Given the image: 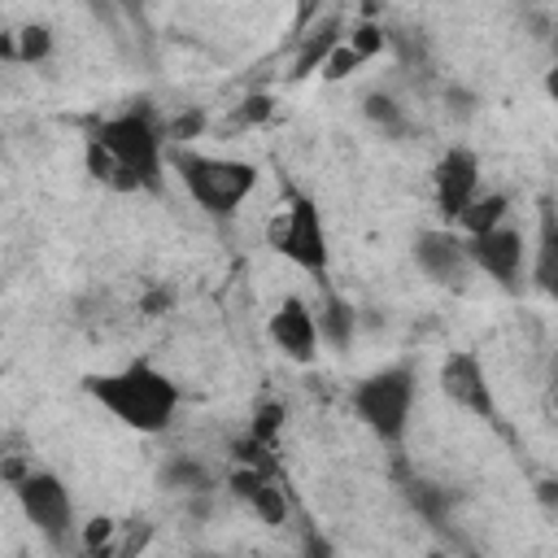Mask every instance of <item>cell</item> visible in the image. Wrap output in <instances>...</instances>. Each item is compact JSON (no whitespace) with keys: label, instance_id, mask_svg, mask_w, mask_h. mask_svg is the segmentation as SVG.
Wrapping results in <instances>:
<instances>
[{"label":"cell","instance_id":"6da1fadb","mask_svg":"<svg viewBox=\"0 0 558 558\" xmlns=\"http://www.w3.org/2000/svg\"><path fill=\"white\" fill-rule=\"evenodd\" d=\"M87 392L122 427L144 432V436L166 432L174 423V414H179V384L153 362H126L118 371L87 375Z\"/></svg>","mask_w":558,"mask_h":558},{"label":"cell","instance_id":"7a4b0ae2","mask_svg":"<svg viewBox=\"0 0 558 558\" xmlns=\"http://www.w3.org/2000/svg\"><path fill=\"white\" fill-rule=\"evenodd\" d=\"M113 161V192H161L166 187V135L144 109L109 113L87 131Z\"/></svg>","mask_w":558,"mask_h":558},{"label":"cell","instance_id":"3957f363","mask_svg":"<svg viewBox=\"0 0 558 558\" xmlns=\"http://www.w3.org/2000/svg\"><path fill=\"white\" fill-rule=\"evenodd\" d=\"M170 170L183 183V192L205 209L209 218H231L257 187V166L222 153H196V148H174Z\"/></svg>","mask_w":558,"mask_h":558},{"label":"cell","instance_id":"277c9868","mask_svg":"<svg viewBox=\"0 0 558 558\" xmlns=\"http://www.w3.org/2000/svg\"><path fill=\"white\" fill-rule=\"evenodd\" d=\"M414 397H418V375L410 362H388L371 375H362L349 392V405H353V418L379 436L384 445H401L405 427H410V410H414Z\"/></svg>","mask_w":558,"mask_h":558},{"label":"cell","instance_id":"5b68a950","mask_svg":"<svg viewBox=\"0 0 558 558\" xmlns=\"http://www.w3.org/2000/svg\"><path fill=\"white\" fill-rule=\"evenodd\" d=\"M270 248L292 262L296 270H305L310 279L327 283V270H331V240H327V222H323V209L314 196L305 192H292L283 214L270 218Z\"/></svg>","mask_w":558,"mask_h":558},{"label":"cell","instance_id":"8992f818","mask_svg":"<svg viewBox=\"0 0 558 558\" xmlns=\"http://www.w3.org/2000/svg\"><path fill=\"white\" fill-rule=\"evenodd\" d=\"M26 523H35V532L52 545V549H70L78 545V510H74V497L65 488V480L48 466H26L22 480L9 484Z\"/></svg>","mask_w":558,"mask_h":558},{"label":"cell","instance_id":"52a82bcc","mask_svg":"<svg viewBox=\"0 0 558 558\" xmlns=\"http://www.w3.org/2000/svg\"><path fill=\"white\" fill-rule=\"evenodd\" d=\"M466 253H471V266L480 275H488L497 288L514 292L527 275V262H532V244L523 240L519 227L501 222V227H488L480 235H466Z\"/></svg>","mask_w":558,"mask_h":558},{"label":"cell","instance_id":"ba28073f","mask_svg":"<svg viewBox=\"0 0 558 558\" xmlns=\"http://www.w3.org/2000/svg\"><path fill=\"white\" fill-rule=\"evenodd\" d=\"M440 392H445V401H453L458 410H466L475 418H493L497 414L488 371H484L480 353H471V349H453L440 362Z\"/></svg>","mask_w":558,"mask_h":558},{"label":"cell","instance_id":"9c48e42d","mask_svg":"<svg viewBox=\"0 0 558 558\" xmlns=\"http://www.w3.org/2000/svg\"><path fill=\"white\" fill-rule=\"evenodd\" d=\"M432 196L449 222H458V214L480 196V157L466 144H453L440 153V161L432 170Z\"/></svg>","mask_w":558,"mask_h":558},{"label":"cell","instance_id":"30bf717a","mask_svg":"<svg viewBox=\"0 0 558 558\" xmlns=\"http://www.w3.org/2000/svg\"><path fill=\"white\" fill-rule=\"evenodd\" d=\"M414 266L432 279V283H462L471 266V253H466V235L462 231H449V227H427L414 235Z\"/></svg>","mask_w":558,"mask_h":558},{"label":"cell","instance_id":"8fae6325","mask_svg":"<svg viewBox=\"0 0 558 558\" xmlns=\"http://www.w3.org/2000/svg\"><path fill=\"white\" fill-rule=\"evenodd\" d=\"M270 340L275 349L288 357V362H314L318 357V344H323V331H318V314L310 301L301 296H283L270 314Z\"/></svg>","mask_w":558,"mask_h":558},{"label":"cell","instance_id":"7c38bea8","mask_svg":"<svg viewBox=\"0 0 558 558\" xmlns=\"http://www.w3.org/2000/svg\"><path fill=\"white\" fill-rule=\"evenodd\" d=\"M527 279H532L536 292H545L549 301H558V209L549 201L536 209V235H532Z\"/></svg>","mask_w":558,"mask_h":558},{"label":"cell","instance_id":"4fadbf2b","mask_svg":"<svg viewBox=\"0 0 558 558\" xmlns=\"http://www.w3.org/2000/svg\"><path fill=\"white\" fill-rule=\"evenodd\" d=\"M231 493L235 497H244L253 510H257V519L262 523H288V501H283V493H279V484L275 480H266L262 471H253V466H244V471H235L231 475Z\"/></svg>","mask_w":558,"mask_h":558},{"label":"cell","instance_id":"5bb4252c","mask_svg":"<svg viewBox=\"0 0 558 558\" xmlns=\"http://www.w3.org/2000/svg\"><path fill=\"white\" fill-rule=\"evenodd\" d=\"M314 314H318V331H323V344H331V349H349L353 344V336H357V310L340 296V292H323V305H314Z\"/></svg>","mask_w":558,"mask_h":558},{"label":"cell","instance_id":"9a60e30c","mask_svg":"<svg viewBox=\"0 0 558 558\" xmlns=\"http://www.w3.org/2000/svg\"><path fill=\"white\" fill-rule=\"evenodd\" d=\"M510 218V196L506 192H480L462 214H458V231L462 235H480V231H488V227H501Z\"/></svg>","mask_w":558,"mask_h":558},{"label":"cell","instance_id":"2e32d148","mask_svg":"<svg viewBox=\"0 0 558 558\" xmlns=\"http://www.w3.org/2000/svg\"><path fill=\"white\" fill-rule=\"evenodd\" d=\"M362 113H366V122H371L375 131H384V140H401V135L410 131L405 109H401L397 96L384 92V87H371V92L362 96Z\"/></svg>","mask_w":558,"mask_h":558},{"label":"cell","instance_id":"e0dca14e","mask_svg":"<svg viewBox=\"0 0 558 558\" xmlns=\"http://www.w3.org/2000/svg\"><path fill=\"white\" fill-rule=\"evenodd\" d=\"M4 52H9L13 61L39 65V61H48V57H52V31H48V26H39V22H26L22 31H13V35L4 39Z\"/></svg>","mask_w":558,"mask_h":558},{"label":"cell","instance_id":"ac0fdd59","mask_svg":"<svg viewBox=\"0 0 558 558\" xmlns=\"http://www.w3.org/2000/svg\"><path fill=\"white\" fill-rule=\"evenodd\" d=\"M161 484H166V488H179V493H187V497H209L214 471L201 466V462H192V458H174V462L161 466Z\"/></svg>","mask_w":558,"mask_h":558},{"label":"cell","instance_id":"d6986e66","mask_svg":"<svg viewBox=\"0 0 558 558\" xmlns=\"http://www.w3.org/2000/svg\"><path fill=\"white\" fill-rule=\"evenodd\" d=\"M336 31H340V22L331 17V22L318 31V39H305V44H301V52H296V65H292V74H310L314 65H323V57H327V52L340 44V35H336Z\"/></svg>","mask_w":558,"mask_h":558},{"label":"cell","instance_id":"ffe728a7","mask_svg":"<svg viewBox=\"0 0 558 558\" xmlns=\"http://www.w3.org/2000/svg\"><path fill=\"white\" fill-rule=\"evenodd\" d=\"M405 493H410V501H414V510H418V514H423V519H427L432 527H436V523L445 519V510H449V493H445L440 484H427V480H414V484H410Z\"/></svg>","mask_w":558,"mask_h":558},{"label":"cell","instance_id":"44dd1931","mask_svg":"<svg viewBox=\"0 0 558 558\" xmlns=\"http://www.w3.org/2000/svg\"><path fill=\"white\" fill-rule=\"evenodd\" d=\"M344 44H349V48H357V52H362V61H375V57L388 48V31H384L379 22H371V17H362V22H353V26H349Z\"/></svg>","mask_w":558,"mask_h":558},{"label":"cell","instance_id":"7402d4cb","mask_svg":"<svg viewBox=\"0 0 558 558\" xmlns=\"http://www.w3.org/2000/svg\"><path fill=\"white\" fill-rule=\"evenodd\" d=\"M357 65H366V61H362V52H357V48H349V44L340 39V44L323 57V65H318V70H323V78H327V83H340V78H349Z\"/></svg>","mask_w":558,"mask_h":558},{"label":"cell","instance_id":"603a6c76","mask_svg":"<svg viewBox=\"0 0 558 558\" xmlns=\"http://www.w3.org/2000/svg\"><path fill=\"white\" fill-rule=\"evenodd\" d=\"M113 527H118L113 519H100V514L87 519V523L78 527V549H83V554H109V549H113V545H109V541H113Z\"/></svg>","mask_w":558,"mask_h":558},{"label":"cell","instance_id":"cb8c5ba5","mask_svg":"<svg viewBox=\"0 0 558 558\" xmlns=\"http://www.w3.org/2000/svg\"><path fill=\"white\" fill-rule=\"evenodd\" d=\"M279 423H283V405L266 401V405H257V418H253V436H257L262 445H270V440H275V432H279Z\"/></svg>","mask_w":558,"mask_h":558},{"label":"cell","instance_id":"d4e9b609","mask_svg":"<svg viewBox=\"0 0 558 558\" xmlns=\"http://www.w3.org/2000/svg\"><path fill=\"white\" fill-rule=\"evenodd\" d=\"M262 118H270V96H244L240 109H235V122L253 126V122H262Z\"/></svg>","mask_w":558,"mask_h":558},{"label":"cell","instance_id":"484cf974","mask_svg":"<svg viewBox=\"0 0 558 558\" xmlns=\"http://www.w3.org/2000/svg\"><path fill=\"white\" fill-rule=\"evenodd\" d=\"M536 497H541L545 510H558V480L554 475H541L536 480Z\"/></svg>","mask_w":558,"mask_h":558},{"label":"cell","instance_id":"4316f807","mask_svg":"<svg viewBox=\"0 0 558 558\" xmlns=\"http://www.w3.org/2000/svg\"><path fill=\"white\" fill-rule=\"evenodd\" d=\"M545 96H549V100L558 105V61H554V65L545 70Z\"/></svg>","mask_w":558,"mask_h":558},{"label":"cell","instance_id":"83f0119b","mask_svg":"<svg viewBox=\"0 0 558 558\" xmlns=\"http://www.w3.org/2000/svg\"><path fill=\"white\" fill-rule=\"evenodd\" d=\"M554 418H558V392H554Z\"/></svg>","mask_w":558,"mask_h":558},{"label":"cell","instance_id":"f1b7e54d","mask_svg":"<svg viewBox=\"0 0 558 558\" xmlns=\"http://www.w3.org/2000/svg\"><path fill=\"white\" fill-rule=\"evenodd\" d=\"M554 61H558V35H554Z\"/></svg>","mask_w":558,"mask_h":558}]
</instances>
